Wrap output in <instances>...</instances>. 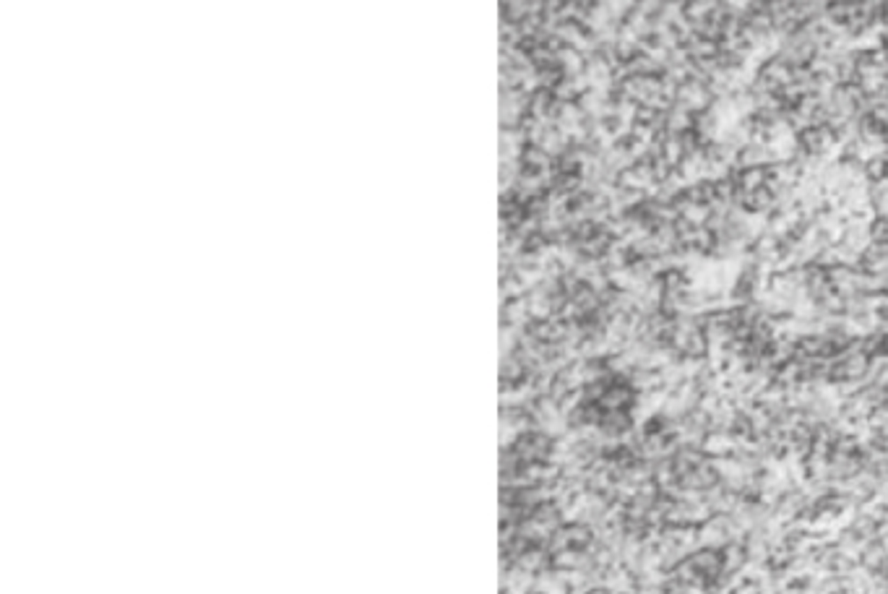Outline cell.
I'll use <instances>...</instances> for the list:
<instances>
[{"label": "cell", "instance_id": "obj_24", "mask_svg": "<svg viewBox=\"0 0 888 594\" xmlns=\"http://www.w3.org/2000/svg\"><path fill=\"white\" fill-rule=\"evenodd\" d=\"M883 355L888 357V334H886V342H883Z\"/></svg>", "mask_w": 888, "mask_h": 594}, {"label": "cell", "instance_id": "obj_18", "mask_svg": "<svg viewBox=\"0 0 888 594\" xmlns=\"http://www.w3.org/2000/svg\"><path fill=\"white\" fill-rule=\"evenodd\" d=\"M678 139H680V146H682V154H685V157H693V154H698V151L703 148L701 139H698V133H696L693 128L685 130V133H680Z\"/></svg>", "mask_w": 888, "mask_h": 594}, {"label": "cell", "instance_id": "obj_8", "mask_svg": "<svg viewBox=\"0 0 888 594\" xmlns=\"http://www.w3.org/2000/svg\"><path fill=\"white\" fill-rule=\"evenodd\" d=\"M758 76H766V79H769L771 84H776L779 89L781 86H787V84H795V81H792V68L784 63V60L776 58V55L760 66Z\"/></svg>", "mask_w": 888, "mask_h": 594}, {"label": "cell", "instance_id": "obj_6", "mask_svg": "<svg viewBox=\"0 0 888 594\" xmlns=\"http://www.w3.org/2000/svg\"><path fill=\"white\" fill-rule=\"evenodd\" d=\"M721 563H724V574H742L748 568V553H745V544L742 542H730L727 547H721Z\"/></svg>", "mask_w": 888, "mask_h": 594}, {"label": "cell", "instance_id": "obj_23", "mask_svg": "<svg viewBox=\"0 0 888 594\" xmlns=\"http://www.w3.org/2000/svg\"><path fill=\"white\" fill-rule=\"evenodd\" d=\"M883 24H886V29H888V3L883 6Z\"/></svg>", "mask_w": 888, "mask_h": 594}, {"label": "cell", "instance_id": "obj_21", "mask_svg": "<svg viewBox=\"0 0 888 594\" xmlns=\"http://www.w3.org/2000/svg\"><path fill=\"white\" fill-rule=\"evenodd\" d=\"M657 115H659L657 109L646 107V105H638V109H636V123H641V125H652L654 120H657Z\"/></svg>", "mask_w": 888, "mask_h": 594}, {"label": "cell", "instance_id": "obj_11", "mask_svg": "<svg viewBox=\"0 0 888 594\" xmlns=\"http://www.w3.org/2000/svg\"><path fill=\"white\" fill-rule=\"evenodd\" d=\"M693 128V112H685V109H678L672 105V109L667 112V133L672 136H680L685 130Z\"/></svg>", "mask_w": 888, "mask_h": 594}, {"label": "cell", "instance_id": "obj_10", "mask_svg": "<svg viewBox=\"0 0 888 594\" xmlns=\"http://www.w3.org/2000/svg\"><path fill=\"white\" fill-rule=\"evenodd\" d=\"M625 68H628L631 76H661V73H664V68H661L659 63L652 60L649 55H643V52L641 55H636Z\"/></svg>", "mask_w": 888, "mask_h": 594}, {"label": "cell", "instance_id": "obj_16", "mask_svg": "<svg viewBox=\"0 0 888 594\" xmlns=\"http://www.w3.org/2000/svg\"><path fill=\"white\" fill-rule=\"evenodd\" d=\"M865 178L868 183H878V180L888 178V162L883 157H870L865 162Z\"/></svg>", "mask_w": 888, "mask_h": 594}, {"label": "cell", "instance_id": "obj_17", "mask_svg": "<svg viewBox=\"0 0 888 594\" xmlns=\"http://www.w3.org/2000/svg\"><path fill=\"white\" fill-rule=\"evenodd\" d=\"M693 245L698 247L703 256H709L711 250H714V245H717V235H714L709 227H698L696 229V238H693Z\"/></svg>", "mask_w": 888, "mask_h": 594}, {"label": "cell", "instance_id": "obj_20", "mask_svg": "<svg viewBox=\"0 0 888 594\" xmlns=\"http://www.w3.org/2000/svg\"><path fill=\"white\" fill-rule=\"evenodd\" d=\"M672 172H675V167H672V165L664 157L654 159V180H657V183H667Z\"/></svg>", "mask_w": 888, "mask_h": 594}, {"label": "cell", "instance_id": "obj_14", "mask_svg": "<svg viewBox=\"0 0 888 594\" xmlns=\"http://www.w3.org/2000/svg\"><path fill=\"white\" fill-rule=\"evenodd\" d=\"M661 157L667 159L672 167L678 169V165H680L682 159H685V154H682V146H680V139H678V136L667 133V139L661 141Z\"/></svg>", "mask_w": 888, "mask_h": 594}, {"label": "cell", "instance_id": "obj_5", "mask_svg": "<svg viewBox=\"0 0 888 594\" xmlns=\"http://www.w3.org/2000/svg\"><path fill=\"white\" fill-rule=\"evenodd\" d=\"M888 563V550L886 544L880 542V540H873L862 547V553H859V565L870 571V574H883V568Z\"/></svg>", "mask_w": 888, "mask_h": 594}, {"label": "cell", "instance_id": "obj_12", "mask_svg": "<svg viewBox=\"0 0 888 594\" xmlns=\"http://www.w3.org/2000/svg\"><path fill=\"white\" fill-rule=\"evenodd\" d=\"M797 146L805 148L810 157H823V144H820V128L810 125V128L799 130L797 133Z\"/></svg>", "mask_w": 888, "mask_h": 594}, {"label": "cell", "instance_id": "obj_7", "mask_svg": "<svg viewBox=\"0 0 888 594\" xmlns=\"http://www.w3.org/2000/svg\"><path fill=\"white\" fill-rule=\"evenodd\" d=\"M735 446H737V441L730 433H709L703 438V454L709 459H724L735 451Z\"/></svg>", "mask_w": 888, "mask_h": 594}, {"label": "cell", "instance_id": "obj_25", "mask_svg": "<svg viewBox=\"0 0 888 594\" xmlns=\"http://www.w3.org/2000/svg\"><path fill=\"white\" fill-rule=\"evenodd\" d=\"M883 391H886V402H888V383H886V386H883Z\"/></svg>", "mask_w": 888, "mask_h": 594}, {"label": "cell", "instance_id": "obj_2", "mask_svg": "<svg viewBox=\"0 0 888 594\" xmlns=\"http://www.w3.org/2000/svg\"><path fill=\"white\" fill-rule=\"evenodd\" d=\"M691 561H693V565L698 568V574L706 579V584L714 581V579H719V576L724 574L721 550H717V547H698L696 553H691Z\"/></svg>", "mask_w": 888, "mask_h": 594}, {"label": "cell", "instance_id": "obj_4", "mask_svg": "<svg viewBox=\"0 0 888 594\" xmlns=\"http://www.w3.org/2000/svg\"><path fill=\"white\" fill-rule=\"evenodd\" d=\"M841 365H844V376L847 381H855V383H862L865 386V378H868V370H870V360L865 352H841L839 355Z\"/></svg>", "mask_w": 888, "mask_h": 594}, {"label": "cell", "instance_id": "obj_19", "mask_svg": "<svg viewBox=\"0 0 888 594\" xmlns=\"http://www.w3.org/2000/svg\"><path fill=\"white\" fill-rule=\"evenodd\" d=\"M661 10V0H636V13L643 19H657Z\"/></svg>", "mask_w": 888, "mask_h": 594}, {"label": "cell", "instance_id": "obj_15", "mask_svg": "<svg viewBox=\"0 0 888 594\" xmlns=\"http://www.w3.org/2000/svg\"><path fill=\"white\" fill-rule=\"evenodd\" d=\"M680 217H685L691 224H696V227H706V222H709L711 217V208L703 206V204H688Z\"/></svg>", "mask_w": 888, "mask_h": 594}, {"label": "cell", "instance_id": "obj_1", "mask_svg": "<svg viewBox=\"0 0 888 594\" xmlns=\"http://www.w3.org/2000/svg\"><path fill=\"white\" fill-rule=\"evenodd\" d=\"M698 542L701 547H727L730 540V516H711L709 521L698 526Z\"/></svg>", "mask_w": 888, "mask_h": 594}, {"label": "cell", "instance_id": "obj_13", "mask_svg": "<svg viewBox=\"0 0 888 594\" xmlns=\"http://www.w3.org/2000/svg\"><path fill=\"white\" fill-rule=\"evenodd\" d=\"M763 183H766V167L740 169V188L756 193L758 188H763Z\"/></svg>", "mask_w": 888, "mask_h": 594}, {"label": "cell", "instance_id": "obj_3", "mask_svg": "<svg viewBox=\"0 0 888 594\" xmlns=\"http://www.w3.org/2000/svg\"><path fill=\"white\" fill-rule=\"evenodd\" d=\"M693 130L698 133V139H701L703 148H706L709 144L719 141L724 125H721V120L714 115V109H706V112H696V115H693Z\"/></svg>", "mask_w": 888, "mask_h": 594}, {"label": "cell", "instance_id": "obj_9", "mask_svg": "<svg viewBox=\"0 0 888 594\" xmlns=\"http://www.w3.org/2000/svg\"><path fill=\"white\" fill-rule=\"evenodd\" d=\"M719 0H685V8H682V19L688 24L696 21H706L711 16V10L717 8Z\"/></svg>", "mask_w": 888, "mask_h": 594}, {"label": "cell", "instance_id": "obj_22", "mask_svg": "<svg viewBox=\"0 0 888 594\" xmlns=\"http://www.w3.org/2000/svg\"><path fill=\"white\" fill-rule=\"evenodd\" d=\"M873 211H875V217H888V193L873 201Z\"/></svg>", "mask_w": 888, "mask_h": 594}]
</instances>
